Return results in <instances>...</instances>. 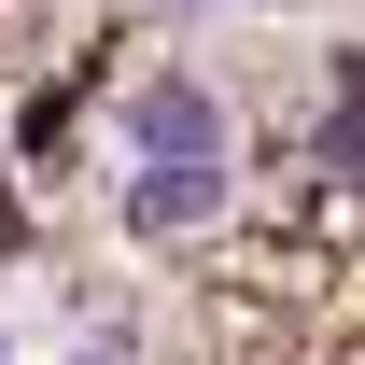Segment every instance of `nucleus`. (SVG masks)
I'll return each mask as SVG.
<instances>
[{
	"label": "nucleus",
	"mask_w": 365,
	"mask_h": 365,
	"mask_svg": "<svg viewBox=\"0 0 365 365\" xmlns=\"http://www.w3.org/2000/svg\"><path fill=\"white\" fill-rule=\"evenodd\" d=\"M211 211H225V155H140L127 169V225L140 239H197Z\"/></svg>",
	"instance_id": "nucleus-1"
},
{
	"label": "nucleus",
	"mask_w": 365,
	"mask_h": 365,
	"mask_svg": "<svg viewBox=\"0 0 365 365\" xmlns=\"http://www.w3.org/2000/svg\"><path fill=\"white\" fill-rule=\"evenodd\" d=\"M127 140H140V155H225V98L169 71V85H140V98H127Z\"/></svg>",
	"instance_id": "nucleus-2"
}]
</instances>
